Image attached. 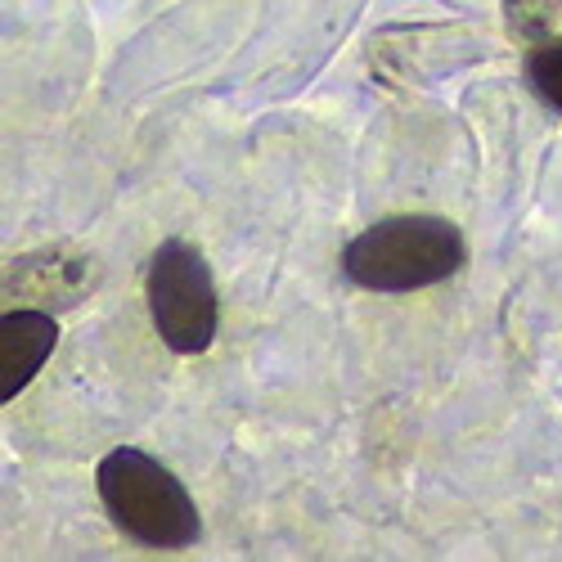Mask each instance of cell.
I'll use <instances>...</instances> for the list:
<instances>
[{
    "mask_svg": "<svg viewBox=\"0 0 562 562\" xmlns=\"http://www.w3.org/2000/svg\"><path fill=\"white\" fill-rule=\"evenodd\" d=\"M100 504L109 522L145 549H190L203 536L194 495L162 459L135 446H117L95 468Z\"/></svg>",
    "mask_w": 562,
    "mask_h": 562,
    "instance_id": "obj_1",
    "label": "cell"
},
{
    "mask_svg": "<svg viewBox=\"0 0 562 562\" xmlns=\"http://www.w3.org/2000/svg\"><path fill=\"white\" fill-rule=\"evenodd\" d=\"M463 252V229L446 216H387L342 248V274L364 293H418L446 284Z\"/></svg>",
    "mask_w": 562,
    "mask_h": 562,
    "instance_id": "obj_2",
    "label": "cell"
},
{
    "mask_svg": "<svg viewBox=\"0 0 562 562\" xmlns=\"http://www.w3.org/2000/svg\"><path fill=\"white\" fill-rule=\"evenodd\" d=\"M145 297H149L154 329L167 351L203 356L212 347L216 324H221V297H216L212 266L194 244L167 239L154 248L149 274H145Z\"/></svg>",
    "mask_w": 562,
    "mask_h": 562,
    "instance_id": "obj_3",
    "label": "cell"
},
{
    "mask_svg": "<svg viewBox=\"0 0 562 562\" xmlns=\"http://www.w3.org/2000/svg\"><path fill=\"white\" fill-rule=\"evenodd\" d=\"M100 289V266L77 248H45L27 252L5 270V297L19 306H41V311H64L77 306Z\"/></svg>",
    "mask_w": 562,
    "mask_h": 562,
    "instance_id": "obj_4",
    "label": "cell"
},
{
    "mask_svg": "<svg viewBox=\"0 0 562 562\" xmlns=\"http://www.w3.org/2000/svg\"><path fill=\"white\" fill-rule=\"evenodd\" d=\"M59 347L55 311L10 306L0 315V401H14Z\"/></svg>",
    "mask_w": 562,
    "mask_h": 562,
    "instance_id": "obj_5",
    "label": "cell"
},
{
    "mask_svg": "<svg viewBox=\"0 0 562 562\" xmlns=\"http://www.w3.org/2000/svg\"><path fill=\"white\" fill-rule=\"evenodd\" d=\"M504 23L513 41L544 45L562 23V0H504Z\"/></svg>",
    "mask_w": 562,
    "mask_h": 562,
    "instance_id": "obj_6",
    "label": "cell"
},
{
    "mask_svg": "<svg viewBox=\"0 0 562 562\" xmlns=\"http://www.w3.org/2000/svg\"><path fill=\"white\" fill-rule=\"evenodd\" d=\"M527 81H531L536 95L544 100V109L562 113V41L558 36L536 45V50L527 55Z\"/></svg>",
    "mask_w": 562,
    "mask_h": 562,
    "instance_id": "obj_7",
    "label": "cell"
}]
</instances>
